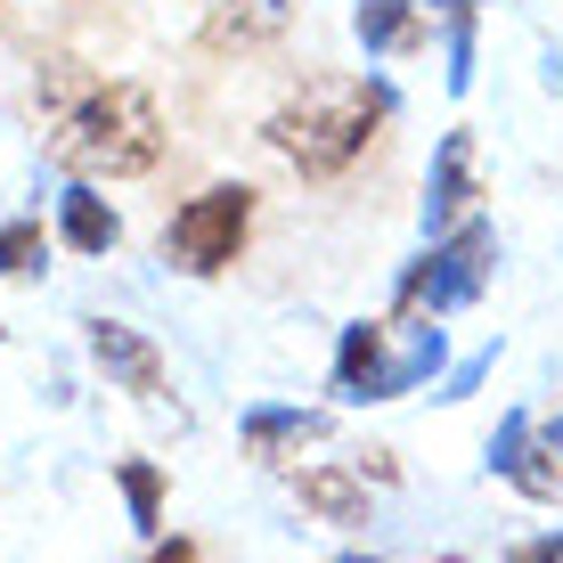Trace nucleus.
Instances as JSON below:
<instances>
[{
  "instance_id": "obj_6",
  "label": "nucleus",
  "mask_w": 563,
  "mask_h": 563,
  "mask_svg": "<svg viewBox=\"0 0 563 563\" xmlns=\"http://www.w3.org/2000/svg\"><path fill=\"white\" fill-rule=\"evenodd\" d=\"M482 212V164H474V131H441L433 164H424V197H417V229L450 238Z\"/></svg>"
},
{
  "instance_id": "obj_19",
  "label": "nucleus",
  "mask_w": 563,
  "mask_h": 563,
  "mask_svg": "<svg viewBox=\"0 0 563 563\" xmlns=\"http://www.w3.org/2000/svg\"><path fill=\"white\" fill-rule=\"evenodd\" d=\"M507 563H563V531H539V539H515Z\"/></svg>"
},
{
  "instance_id": "obj_24",
  "label": "nucleus",
  "mask_w": 563,
  "mask_h": 563,
  "mask_svg": "<svg viewBox=\"0 0 563 563\" xmlns=\"http://www.w3.org/2000/svg\"><path fill=\"white\" fill-rule=\"evenodd\" d=\"M441 563H465V555H441Z\"/></svg>"
},
{
  "instance_id": "obj_9",
  "label": "nucleus",
  "mask_w": 563,
  "mask_h": 563,
  "mask_svg": "<svg viewBox=\"0 0 563 563\" xmlns=\"http://www.w3.org/2000/svg\"><path fill=\"white\" fill-rule=\"evenodd\" d=\"M286 25H295V0H205L197 42L212 57H229V49H269Z\"/></svg>"
},
{
  "instance_id": "obj_20",
  "label": "nucleus",
  "mask_w": 563,
  "mask_h": 563,
  "mask_svg": "<svg viewBox=\"0 0 563 563\" xmlns=\"http://www.w3.org/2000/svg\"><path fill=\"white\" fill-rule=\"evenodd\" d=\"M147 563H197V539H155Z\"/></svg>"
},
{
  "instance_id": "obj_15",
  "label": "nucleus",
  "mask_w": 563,
  "mask_h": 563,
  "mask_svg": "<svg viewBox=\"0 0 563 563\" xmlns=\"http://www.w3.org/2000/svg\"><path fill=\"white\" fill-rule=\"evenodd\" d=\"M114 490H123V507H131V522H140L147 539L164 531V465L155 457H123L114 465Z\"/></svg>"
},
{
  "instance_id": "obj_11",
  "label": "nucleus",
  "mask_w": 563,
  "mask_h": 563,
  "mask_svg": "<svg viewBox=\"0 0 563 563\" xmlns=\"http://www.w3.org/2000/svg\"><path fill=\"white\" fill-rule=\"evenodd\" d=\"M295 498H302L319 522H335V531H360V522L376 515L367 474H352V465H302V474H295Z\"/></svg>"
},
{
  "instance_id": "obj_12",
  "label": "nucleus",
  "mask_w": 563,
  "mask_h": 563,
  "mask_svg": "<svg viewBox=\"0 0 563 563\" xmlns=\"http://www.w3.org/2000/svg\"><path fill=\"white\" fill-rule=\"evenodd\" d=\"M57 238H66L74 254H114V245H123V212L99 197V180L57 188Z\"/></svg>"
},
{
  "instance_id": "obj_18",
  "label": "nucleus",
  "mask_w": 563,
  "mask_h": 563,
  "mask_svg": "<svg viewBox=\"0 0 563 563\" xmlns=\"http://www.w3.org/2000/svg\"><path fill=\"white\" fill-rule=\"evenodd\" d=\"M490 367H498V343H490V352H474V360H457V367H441V400H465Z\"/></svg>"
},
{
  "instance_id": "obj_23",
  "label": "nucleus",
  "mask_w": 563,
  "mask_h": 563,
  "mask_svg": "<svg viewBox=\"0 0 563 563\" xmlns=\"http://www.w3.org/2000/svg\"><path fill=\"white\" fill-rule=\"evenodd\" d=\"M335 563H376V555H360V548H352V555H335Z\"/></svg>"
},
{
  "instance_id": "obj_21",
  "label": "nucleus",
  "mask_w": 563,
  "mask_h": 563,
  "mask_svg": "<svg viewBox=\"0 0 563 563\" xmlns=\"http://www.w3.org/2000/svg\"><path fill=\"white\" fill-rule=\"evenodd\" d=\"M360 474H376V482H400V465H393V450H367V457H360Z\"/></svg>"
},
{
  "instance_id": "obj_17",
  "label": "nucleus",
  "mask_w": 563,
  "mask_h": 563,
  "mask_svg": "<svg viewBox=\"0 0 563 563\" xmlns=\"http://www.w3.org/2000/svg\"><path fill=\"white\" fill-rule=\"evenodd\" d=\"M522 450H531V409H507V417H498V433H490V450H482V465H490V474L507 482Z\"/></svg>"
},
{
  "instance_id": "obj_13",
  "label": "nucleus",
  "mask_w": 563,
  "mask_h": 563,
  "mask_svg": "<svg viewBox=\"0 0 563 563\" xmlns=\"http://www.w3.org/2000/svg\"><path fill=\"white\" fill-rule=\"evenodd\" d=\"M507 482L522 498H539V507H555V498H563V409L555 417H531V450L515 457Z\"/></svg>"
},
{
  "instance_id": "obj_5",
  "label": "nucleus",
  "mask_w": 563,
  "mask_h": 563,
  "mask_svg": "<svg viewBox=\"0 0 563 563\" xmlns=\"http://www.w3.org/2000/svg\"><path fill=\"white\" fill-rule=\"evenodd\" d=\"M245 238H254V188L212 180L164 221V262L180 269V278H221V269H238Z\"/></svg>"
},
{
  "instance_id": "obj_8",
  "label": "nucleus",
  "mask_w": 563,
  "mask_h": 563,
  "mask_svg": "<svg viewBox=\"0 0 563 563\" xmlns=\"http://www.w3.org/2000/svg\"><path fill=\"white\" fill-rule=\"evenodd\" d=\"M335 433V417L327 409H295V400H254V409L238 417V441L254 465H295L302 450H319V441Z\"/></svg>"
},
{
  "instance_id": "obj_16",
  "label": "nucleus",
  "mask_w": 563,
  "mask_h": 563,
  "mask_svg": "<svg viewBox=\"0 0 563 563\" xmlns=\"http://www.w3.org/2000/svg\"><path fill=\"white\" fill-rule=\"evenodd\" d=\"M49 262V229L42 221H0V278H33Z\"/></svg>"
},
{
  "instance_id": "obj_3",
  "label": "nucleus",
  "mask_w": 563,
  "mask_h": 563,
  "mask_svg": "<svg viewBox=\"0 0 563 563\" xmlns=\"http://www.w3.org/2000/svg\"><path fill=\"white\" fill-rule=\"evenodd\" d=\"M450 367V327L441 319H352L335 335V400L343 409H376V400H409L424 384H441Z\"/></svg>"
},
{
  "instance_id": "obj_7",
  "label": "nucleus",
  "mask_w": 563,
  "mask_h": 563,
  "mask_svg": "<svg viewBox=\"0 0 563 563\" xmlns=\"http://www.w3.org/2000/svg\"><path fill=\"white\" fill-rule=\"evenodd\" d=\"M82 343H90V360H99V376L114 384V393L147 400V409L172 393V367H164V352H155L140 327H123V319H82Z\"/></svg>"
},
{
  "instance_id": "obj_10",
  "label": "nucleus",
  "mask_w": 563,
  "mask_h": 563,
  "mask_svg": "<svg viewBox=\"0 0 563 563\" xmlns=\"http://www.w3.org/2000/svg\"><path fill=\"white\" fill-rule=\"evenodd\" d=\"M352 33H360V49L376 57H417V49H433V16H424V0H352Z\"/></svg>"
},
{
  "instance_id": "obj_22",
  "label": "nucleus",
  "mask_w": 563,
  "mask_h": 563,
  "mask_svg": "<svg viewBox=\"0 0 563 563\" xmlns=\"http://www.w3.org/2000/svg\"><path fill=\"white\" fill-rule=\"evenodd\" d=\"M450 9H482V0H424V16H450Z\"/></svg>"
},
{
  "instance_id": "obj_25",
  "label": "nucleus",
  "mask_w": 563,
  "mask_h": 563,
  "mask_svg": "<svg viewBox=\"0 0 563 563\" xmlns=\"http://www.w3.org/2000/svg\"><path fill=\"white\" fill-rule=\"evenodd\" d=\"M0 16H9V0H0Z\"/></svg>"
},
{
  "instance_id": "obj_14",
  "label": "nucleus",
  "mask_w": 563,
  "mask_h": 563,
  "mask_svg": "<svg viewBox=\"0 0 563 563\" xmlns=\"http://www.w3.org/2000/svg\"><path fill=\"white\" fill-rule=\"evenodd\" d=\"M433 42H441V90L465 99V90H474V57H482V9L433 16Z\"/></svg>"
},
{
  "instance_id": "obj_4",
  "label": "nucleus",
  "mask_w": 563,
  "mask_h": 563,
  "mask_svg": "<svg viewBox=\"0 0 563 563\" xmlns=\"http://www.w3.org/2000/svg\"><path fill=\"white\" fill-rule=\"evenodd\" d=\"M490 269H498V229L474 212L450 238H424L417 262H400L393 310H409V319H457V310H474L490 295Z\"/></svg>"
},
{
  "instance_id": "obj_26",
  "label": "nucleus",
  "mask_w": 563,
  "mask_h": 563,
  "mask_svg": "<svg viewBox=\"0 0 563 563\" xmlns=\"http://www.w3.org/2000/svg\"><path fill=\"white\" fill-rule=\"evenodd\" d=\"M0 335H9V327H0Z\"/></svg>"
},
{
  "instance_id": "obj_1",
  "label": "nucleus",
  "mask_w": 563,
  "mask_h": 563,
  "mask_svg": "<svg viewBox=\"0 0 563 563\" xmlns=\"http://www.w3.org/2000/svg\"><path fill=\"white\" fill-rule=\"evenodd\" d=\"M393 114H400V90H393L384 66L310 74L302 90H286V99L262 114V147L278 155V164H295L302 180H343Z\"/></svg>"
},
{
  "instance_id": "obj_2",
  "label": "nucleus",
  "mask_w": 563,
  "mask_h": 563,
  "mask_svg": "<svg viewBox=\"0 0 563 563\" xmlns=\"http://www.w3.org/2000/svg\"><path fill=\"white\" fill-rule=\"evenodd\" d=\"M49 123V155L74 172V180H140V172L164 164V107L147 99L140 82H90L82 99H66Z\"/></svg>"
}]
</instances>
